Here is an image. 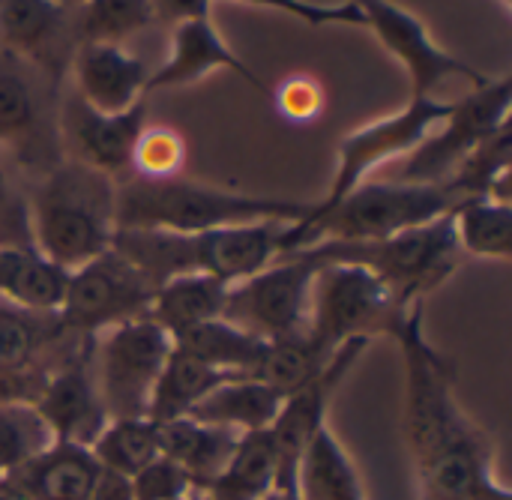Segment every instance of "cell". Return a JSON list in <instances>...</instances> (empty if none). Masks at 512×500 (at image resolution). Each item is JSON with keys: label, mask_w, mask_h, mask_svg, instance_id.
I'll return each mask as SVG.
<instances>
[{"label": "cell", "mask_w": 512, "mask_h": 500, "mask_svg": "<svg viewBox=\"0 0 512 500\" xmlns=\"http://www.w3.org/2000/svg\"><path fill=\"white\" fill-rule=\"evenodd\" d=\"M315 201L264 198L237 189L204 186L186 177H129L117 183V228H156L174 234H204L246 222H303Z\"/></svg>", "instance_id": "obj_1"}, {"label": "cell", "mask_w": 512, "mask_h": 500, "mask_svg": "<svg viewBox=\"0 0 512 500\" xmlns=\"http://www.w3.org/2000/svg\"><path fill=\"white\" fill-rule=\"evenodd\" d=\"M114 192L117 180L93 168L66 159L54 165L27 198L33 249L63 273L108 252L117 231Z\"/></svg>", "instance_id": "obj_2"}, {"label": "cell", "mask_w": 512, "mask_h": 500, "mask_svg": "<svg viewBox=\"0 0 512 500\" xmlns=\"http://www.w3.org/2000/svg\"><path fill=\"white\" fill-rule=\"evenodd\" d=\"M459 195L447 183H360L327 210H312L303 222L282 231V255L315 243L381 240L447 216Z\"/></svg>", "instance_id": "obj_3"}, {"label": "cell", "mask_w": 512, "mask_h": 500, "mask_svg": "<svg viewBox=\"0 0 512 500\" xmlns=\"http://www.w3.org/2000/svg\"><path fill=\"white\" fill-rule=\"evenodd\" d=\"M315 264H351L363 267L381 279L399 306L411 309L423 303L426 294L441 288L462 264V249L453 231V216H441L429 225L381 237V240H354V243H315L297 249Z\"/></svg>", "instance_id": "obj_4"}, {"label": "cell", "mask_w": 512, "mask_h": 500, "mask_svg": "<svg viewBox=\"0 0 512 500\" xmlns=\"http://www.w3.org/2000/svg\"><path fill=\"white\" fill-rule=\"evenodd\" d=\"M405 312L390 288L363 267L324 264L312 288L309 336L321 351L333 354L351 339L393 336Z\"/></svg>", "instance_id": "obj_5"}, {"label": "cell", "mask_w": 512, "mask_h": 500, "mask_svg": "<svg viewBox=\"0 0 512 500\" xmlns=\"http://www.w3.org/2000/svg\"><path fill=\"white\" fill-rule=\"evenodd\" d=\"M174 348V339L153 321L135 318L93 339L90 363L108 420L147 417L153 387Z\"/></svg>", "instance_id": "obj_6"}, {"label": "cell", "mask_w": 512, "mask_h": 500, "mask_svg": "<svg viewBox=\"0 0 512 500\" xmlns=\"http://www.w3.org/2000/svg\"><path fill=\"white\" fill-rule=\"evenodd\" d=\"M156 288L114 249L66 273L57 321L78 339H96L105 330L144 318Z\"/></svg>", "instance_id": "obj_7"}, {"label": "cell", "mask_w": 512, "mask_h": 500, "mask_svg": "<svg viewBox=\"0 0 512 500\" xmlns=\"http://www.w3.org/2000/svg\"><path fill=\"white\" fill-rule=\"evenodd\" d=\"M512 78H489L462 99H453L447 117L423 138L417 150L405 156L399 180L405 183H444L462 165V159L486 138L510 126Z\"/></svg>", "instance_id": "obj_8"}, {"label": "cell", "mask_w": 512, "mask_h": 500, "mask_svg": "<svg viewBox=\"0 0 512 500\" xmlns=\"http://www.w3.org/2000/svg\"><path fill=\"white\" fill-rule=\"evenodd\" d=\"M450 105H453V99L411 96L396 114H387L375 123H366V126L348 132L336 150V168H333L330 189L324 192L321 201L312 204V210L333 207L348 192H354L360 183H366L375 168L417 150L423 144V138L447 117Z\"/></svg>", "instance_id": "obj_9"}, {"label": "cell", "mask_w": 512, "mask_h": 500, "mask_svg": "<svg viewBox=\"0 0 512 500\" xmlns=\"http://www.w3.org/2000/svg\"><path fill=\"white\" fill-rule=\"evenodd\" d=\"M318 270L321 264L300 252L279 255L261 273L228 288L222 318L267 342L300 333L309 327Z\"/></svg>", "instance_id": "obj_10"}, {"label": "cell", "mask_w": 512, "mask_h": 500, "mask_svg": "<svg viewBox=\"0 0 512 500\" xmlns=\"http://www.w3.org/2000/svg\"><path fill=\"white\" fill-rule=\"evenodd\" d=\"M54 93L36 69L0 48V147L39 177L63 162L57 111L48 102Z\"/></svg>", "instance_id": "obj_11"}, {"label": "cell", "mask_w": 512, "mask_h": 500, "mask_svg": "<svg viewBox=\"0 0 512 500\" xmlns=\"http://www.w3.org/2000/svg\"><path fill=\"white\" fill-rule=\"evenodd\" d=\"M360 15L363 27H372L378 42L402 63L411 81V96H435V90L453 78H465L471 87H483L492 75L480 72L468 60L441 48L429 27L393 0H351Z\"/></svg>", "instance_id": "obj_12"}, {"label": "cell", "mask_w": 512, "mask_h": 500, "mask_svg": "<svg viewBox=\"0 0 512 500\" xmlns=\"http://www.w3.org/2000/svg\"><path fill=\"white\" fill-rule=\"evenodd\" d=\"M369 345H372L369 339L345 342L309 384L285 396L270 426V438L276 447V486L273 489H294L303 453L309 450L312 438L327 426V414H330V402L336 390L351 375V369L357 366V360L363 357Z\"/></svg>", "instance_id": "obj_13"}, {"label": "cell", "mask_w": 512, "mask_h": 500, "mask_svg": "<svg viewBox=\"0 0 512 500\" xmlns=\"http://www.w3.org/2000/svg\"><path fill=\"white\" fill-rule=\"evenodd\" d=\"M420 500H512L498 477L492 435L471 417L423 462L414 465Z\"/></svg>", "instance_id": "obj_14"}, {"label": "cell", "mask_w": 512, "mask_h": 500, "mask_svg": "<svg viewBox=\"0 0 512 500\" xmlns=\"http://www.w3.org/2000/svg\"><path fill=\"white\" fill-rule=\"evenodd\" d=\"M0 48L57 90L78 48L75 9L60 0H0Z\"/></svg>", "instance_id": "obj_15"}, {"label": "cell", "mask_w": 512, "mask_h": 500, "mask_svg": "<svg viewBox=\"0 0 512 500\" xmlns=\"http://www.w3.org/2000/svg\"><path fill=\"white\" fill-rule=\"evenodd\" d=\"M57 126L60 144L75 156L72 162L117 180L129 171L135 141L147 126V102H138L123 114H102L81 102L78 93H69L60 105Z\"/></svg>", "instance_id": "obj_16"}, {"label": "cell", "mask_w": 512, "mask_h": 500, "mask_svg": "<svg viewBox=\"0 0 512 500\" xmlns=\"http://www.w3.org/2000/svg\"><path fill=\"white\" fill-rule=\"evenodd\" d=\"M90 351H93V339L78 342L54 366L39 402L33 405L39 417L48 423L54 441L90 447L108 423V414L96 390Z\"/></svg>", "instance_id": "obj_17"}, {"label": "cell", "mask_w": 512, "mask_h": 500, "mask_svg": "<svg viewBox=\"0 0 512 500\" xmlns=\"http://www.w3.org/2000/svg\"><path fill=\"white\" fill-rule=\"evenodd\" d=\"M219 69L234 72L249 87H255L258 93H273L261 81V75L240 54H234V48L219 36L216 24L210 18L183 21V24L174 27L168 57H165V63L159 69L150 72L147 93L186 87V84H195V81L207 78L210 72H219Z\"/></svg>", "instance_id": "obj_18"}, {"label": "cell", "mask_w": 512, "mask_h": 500, "mask_svg": "<svg viewBox=\"0 0 512 500\" xmlns=\"http://www.w3.org/2000/svg\"><path fill=\"white\" fill-rule=\"evenodd\" d=\"M75 93L102 114H123L144 102L150 72L147 63L123 45H78L72 66Z\"/></svg>", "instance_id": "obj_19"}, {"label": "cell", "mask_w": 512, "mask_h": 500, "mask_svg": "<svg viewBox=\"0 0 512 500\" xmlns=\"http://www.w3.org/2000/svg\"><path fill=\"white\" fill-rule=\"evenodd\" d=\"M288 222H246L195 234L198 273L237 285L282 255V231Z\"/></svg>", "instance_id": "obj_20"}, {"label": "cell", "mask_w": 512, "mask_h": 500, "mask_svg": "<svg viewBox=\"0 0 512 500\" xmlns=\"http://www.w3.org/2000/svg\"><path fill=\"white\" fill-rule=\"evenodd\" d=\"M99 471L90 447L54 441L45 453L0 477V483L27 500H90Z\"/></svg>", "instance_id": "obj_21"}, {"label": "cell", "mask_w": 512, "mask_h": 500, "mask_svg": "<svg viewBox=\"0 0 512 500\" xmlns=\"http://www.w3.org/2000/svg\"><path fill=\"white\" fill-rule=\"evenodd\" d=\"M237 441V432L198 423L192 417L159 423V456L171 459L201 492L222 474Z\"/></svg>", "instance_id": "obj_22"}, {"label": "cell", "mask_w": 512, "mask_h": 500, "mask_svg": "<svg viewBox=\"0 0 512 500\" xmlns=\"http://www.w3.org/2000/svg\"><path fill=\"white\" fill-rule=\"evenodd\" d=\"M285 396L273 390L270 384L249 378V375H231L216 390H210L189 417L198 423H210L219 429H231L237 435L270 429Z\"/></svg>", "instance_id": "obj_23"}, {"label": "cell", "mask_w": 512, "mask_h": 500, "mask_svg": "<svg viewBox=\"0 0 512 500\" xmlns=\"http://www.w3.org/2000/svg\"><path fill=\"white\" fill-rule=\"evenodd\" d=\"M81 339L66 333L57 312H36L0 300V369H15L33 360H57Z\"/></svg>", "instance_id": "obj_24"}, {"label": "cell", "mask_w": 512, "mask_h": 500, "mask_svg": "<svg viewBox=\"0 0 512 500\" xmlns=\"http://www.w3.org/2000/svg\"><path fill=\"white\" fill-rule=\"evenodd\" d=\"M228 288L222 279L207 273H186L162 288H156L147 318H153L171 339L189 333L192 327H201L207 321H216L225 315Z\"/></svg>", "instance_id": "obj_25"}, {"label": "cell", "mask_w": 512, "mask_h": 500, "mask_svg": "<svg viewBox=\"0 0 512 500\" xmlns=\"http://www.w3.org/2000/svg\"><path fill=\"white\" fill-rule=\"evenodd\" d=\"M111 249L123 255L153 288H162L177 276L198 273L195 234H174L156 228H117Z\"/></svg>", "instance_id": "obj_26"}, {"label": "cell", "mask_w": 512, "mask_h": 500, "mask_svg": "<svg viewBox=\"0 0 512 500\" xmlns=\"http://www.w3.org/2000/svg\"><path fill=\"white\" fill-rule=\"evenodd\" d=\"M294 489L300 500H369L354 459L330 426H324L303 453Z\"/></svg>", "instance_id": "obj_27"}, {"label": "cell", "mask_w": 512, "mask_h": 500, "mask_svg": "<svg viewBox=\"0 0 512 500\" xmlns=\"http://www.w3.org/2000/svg\"><path fill=\"white\" fill-rule=\"evenodd\" d=\"M231 372L213 369L204 360L192 357L189 351H183L180 345L171 348L162 375L153 387L150 405H147V417L156 423H168V420H180L189 417V411L210 393L216 390L222 381H228Z\"/></svg>", "instance_id": "obj_28"}, {"label": "cell", "mask_w": 512, "mask_h": 500, "mask_svg": "<svg viewBox=\"0 0 512 500\" xmlns=\"http://www.w3.org/2000/svg\"><path fill=\"white\" fill-rule=\"evenodd\" d=\"M276 486V447L270 429L240 435L222 474L204 489L210 500H264Z\"/></svg>", "instance_id": "obj_29"}, {"label": "cell", "mask_w": 512, "mask_h": 500, "mask_svg": "<svg viewBox=\"0 0 512 500\" xmlns=\"http://www.w3.org/2000/svg\"><path fill=\"white\" fill-rule=\"evenodd\" d=\"M63 288L66 273L36 249H0V300L36 312H57Z\"/></svg>", "instance_id": "obj_30"}, {"label": "cell", "mask_w": 512, "mask_h": 500, "mask_svg": "<svg viewBox=\"0 0 512 500\" xmlns=\"http://www.w3.org/2000/svg\"><path fill=\"white\" fill-rule=\"evenodd\" d=\"M453 231L462 255L486 261L512 258V201L501 198H465L453 210Z\"/></svg>", "instance_id": "obj_31"}, {"label": "cell", "mask_w": 512, "mask_h": 500, "mask_svg": "<svg viewBox=\"0 0 512 500\" xmlns=\"http://www.w3.org/2000/svg\"><path fill=\"white\" fill-rule=\"evenodd\" d=\"M174 345H180L183 351H189L192 357L204 360L213 369H222L231 375H252V369L258 366V360L267 348V339H261L225 318H216V321H207V324L192 327L189 333L177 336Z\"/></svg>", "instance_id": "obj_32"}, {"label": "cell", "mask_w": 512, "mask_h": 500, "mask_svg": "<svg viewBox=\"0 0 512 500\" xmlns=\"http://www.w3.org/2000/svg\"><path fill=\"white\" fill-rule=\"evenodd\" d=\"M333 354L321 351L318 342L309 336V327H306L300 333L270 339L249 378H258V381L270 384L273 390H279L282 396H288V393L300 390L303 384H309L327 366V360Z\"/></svg>", "instance_id": "obj_33"}, {"label": "cell", "mask_w": 512, "mask_h": 500, "mask_svg": "<svg viewBox=\"0 0 512 500\" xmlns=\"http://www.w3.org/2000/svg\"><path fill=\"white\" fill-rule=\"evenodd\" d=\"M510 165H512V129L504 126L480 147H474L462 165L444 180L459 201L465 198H501L510 201Z\"/></svg>", "instance_id": "obj_34"}, {"label": "cell", "mask_w": 512, "mask_h": 500, "mask_svg": "<svg viewBox=\"0 0 512 500\" xmlns=\"http://www.w3.org/2000/svg\"><path fill=\"white\" fill-rule=\"evenodd\" d=\"M99 468L135 477L159 456V423L150 417H123L108 420L99 438L90 444Z\"/></svg>", "instance_id": "obj_35"}, {"label": "cell", "mask_w": 512, "mask_h": 500, "mask_svg": "<svg viewBox=\"0 0 512 500\" xmlns=\"http://www.w3.org/2000/svg\"><path fill=\"white\" fill-rule=\"evenodd\" d=\"M156 24L150 0H84L75 6L78 45H123Z\"/></svg>", "instance_id": "obj_36"}, {"label": "cell", "mask_w": 512, "mask_h": 500, "mask_svg": "<svg viewBox=\"0 0 512 500\" xmlns=\"http://www.w3.org/2000/svg\"><path fill=\"white\" fill-rule=\"evenodd\" d=\"M51 444L54 435L33 405H0V477L18 471Z\"/></svg>", "instance_id": "obj_37"}, {"label": "cell", "mask_w": 512, "mask_h": 500, "mask_svg": "<svg viewBox=\"0 0 512 500\" xmlns=\"http://www.w3.org/2000/svg\"><path fill=\"white\" fill-rule=\"evenodd\" d=\"M186 162V141L171 126H144L135 150H132V171L135 177L147 180H165L180 177V168Z\"/></svg>", "instance_id": "obj_38"}, {"label": "cell", "mask_w": 512, "mask_h": 500, "mask_svg": "<svg viewBox=\"0 0 512 500\" xmlns=\"http://www.w3.org/2000/svg\"><path fill=\"white\" fill-rule=\"evenodd\" d=\"M231 3H246V6H261L273 9L282 15H291L309 27H330V24H345V27H363V15L351 0L342 3H315V0H231Z\"/></svg>", "instance_id": "obj_39"}, {"label": "cell", "mask_w": 512, "mask_h": 500, "mask_svg": "<svg viewBox=\"0 0 512 500\" xmlns=\"http://www.w3.org/2000/svg\"><path fill=\"white\" fill-rule=\"evenodd\" d=\"M0 249H33L30 201L0 162Z\"/></svg>", "instance_id": "obj_40"}, {"label": "cell", "mask_w": 512, "mask_h": 500, "mask_svg": "<svg viewBox=\"0 0 512 500\" xmlns=\"http://www.w3.org/2000/svg\"><path fill=\"white\" fill-rule=\"evenodd\" d=\"M135 500H180L189 492H201L192 486V480L165 456H156L147 468H141L132 477Z\"/></svg>", "instance_id": "obj_41"}, {"label": "cell", "mask_w": 512, "mask_h": 500, "mask_svg": "<svg viewBox=\"0 0 512 500\" xmlns=\"http://www.w3.org/2000/svg\"><path fill=\"white\" fill-rule=\"evenodd\" d=\"M63 357H57V360H33V363L15 366V369H0V405H36L45 384H48V378H51V372H54V366Z\"/></svg>", "instance_id": "obj_42"}, {"label": "cell", "mask_w": 512, "mask_h": 500, "mask_svg": "<svg viewBox=\"0 0 512 500\" xmlns=\"http://www.w3.org/2000/svg\"><path fill=\"white\" fill-rule=\"evenodd\" d=\"M279 114L291 123H309L324 111V87L312 75H294L273 93Z\"/></svg>", "instance_id": "obj_43"}, {"label": "cell", "mask_w": 512, "mask_h": 500, "mask_svg": "<svg viewBox=\"0 0 512 500\" xmlns=\"http://www.w3.org/2000/svg\"><path fill=\"white\" fill-rule=\"evenodd\" d=\"M153 18L159 24H183V21H198V18H210L213 0H150Z\"/></svg>", "instance_id": "obj_44"}, {"label": "cell", "mask_w": 512, "mask_h": 500, "mask_svg": "<svg viewBox=\"0 0 512 500\" xmlns=\"http://www.w3.org/2000/svg\"><path fill=\"white\" fill-rule=\"evenodd\" d=\"M90 500H135L132 477H123V474H114V471H105L102 468Z\"/></svg>", "instance_id": "obj_45"}, {"label": "cell", "mask_w": 512, "mask_h": 500, "mask_svg": "<svg viewBox=\"0 0 512 500\" xmlns=\"http://www.w3.org/2000/svg\"><path fill=\"white\" fill-rule=\"evenodd\" d=\"M264 500H300L297 489H270Z\"/></svg>", "instance_id": "obj_46"}, {"label": "cell", "mask_w": 512, "mask_h": 500, "mask_svg": "<svg viewBox=\"0 0 512 500\" xmlns=\"http://www.w3.org/2000/svg\"><path fill=\"white\" fill-rule=\"evenodd\" d=\"M180 500H210V498H207V492H189L186 498H180Z\"/></svg>", "instance_id": "obj_47"}, {"label": "cell", "mask_w": 512, "mask_h": 500, "mask_svg": "<svg viewBox=\"0 0 512 500\" xmlns=\"http://www.w3.org/2000/svg\"><path fill=\"white\" fill-rule=\"evenodd\" d=\"M60 3H63V6H72V9H75V6H78V3H84V0H60Z\"/></svg>", "instance_id": "obj_48"}, {"label": "cell", "mask_w": 512, "mask_h": 500, "mask_svg": "<svg viewBox=\"0 0 512 500\" xmlns=\"http://www.w3.org/2000/svg\"><path fill=\"white\" fill-rule=\"evenodd\" d=\"M501 3H504V6H507V9H510V0H501Z\"/></svg>", "instance_id": "obj_49"}]
</instances>
